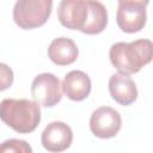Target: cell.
I'll return each instance as SVG.
<instances>
[{"label": "cell", "instance_id": "4", "mask_svg": "<svg viewBox=\"0 0 153 153\" xmlns=\"http://www.w3.org/2000/svg\"><path fill=\"white\" fill-rule=\"evenodd\" d=\"M147 5L148 1L142 0H120L116 13V22L118 27L127 33L141 31L147 19Z\"/></svg>", "mask_w": 153, "mask_h": 153}, {"label": "cell", "instance_id": "11", "mask_svg": "<svg viewBox=\"0 0 153 153\" xmlns=\"http://www.w3.org/2000/svg\"><path fill=\"white\" fill-rule=\"evenodd\" d=\"M79 55L75 42L67 37H59L51 41L48 48V56L57 66H68L73 63Z\"/></svg>", "mask_w": 153, "mask_h": 153}, {"label": "cell", "instance_id": "9", "mask_svg": "<svg viewBox=\"0 0 153 153\" xmlns=\"http://www.w3.org/2000/svg\"><path fill=\"white\" fill-rule=\"evenodd\" d=\"M109 92L115 102L127 106L137 98V88L133 79L122 73L112 74L109 79Z\"/></svg>", "mask_w": 153, "mask_h": 153}, {"label": "cell", "instance_id": "1", "mask_svg": "<svg viewBox=\"0 0 153 153\" xmlns=\"http://www.w3.org/2000/svg\"><path fill=\"white\" fill-rule=\"evenodd\" d=\"M111 65L122 74L137 73L143 66L153 60V42L136 39L130 43L117 42L109 50Z\"/></svg>", "mask_w": 153, "mask_h": 153}, {"label": "cell", "instance_id": "12", "mask_svg": "<svg viewBox=\"0 0 153 153\" xmlns=\"http://www.w3.org/2000/svg\"><path fill=\"white\" fill-rule=\"evenodd\" d=\"M108 24V11L105 6L99 1L90 0V13L87 23L81 32L86 35L100 33Z\"/></svg>", "mask_w": 153, "mask_h": 153}, {"label": "cell", "instance_id": "13", "mask_svg": "<svg viewBox=\"0 0 153 153\" xmlns=\"http://www.w3.org/2000/svg\"><path fill=\"white\" fill-rule=\"evenodd\" d=\"M0 153H32V148L25 140L8 139L1 143Z\"/></svg>", "mask_w": 153, "mask_h": 153}, {"label": "cell", "instance_id": "8", "mask_svg": "<svg viewBox=\"0 0 153 153\" xmlns=\"http://www.w3.org/2000/svg\"><path fill=\"white\" fill-rule=\"evenodd\" d=\"M73 141V131L71 127L63 122L55 121L49 123L41 135L42 146L53 153L66 151Z\"/></svg>", "mask_w": 153, "mask_h": 153}, {"label": "cell", "instance_id": "5", "mask_svg": "<svg viewBox=\"0 0 153 153\" xmlns=\"http://www.w3.org/2000/svg\"><path fill=\"white\" fill-rule=\"evenodd\" d=\"M31 96L42 106L51 108L62 98V86L57 76L53 73L38 74L31 84Z\"/></svg>", "mask_w": 153, "mask_h": 153}, {"label": "cell", "instance_id": "2", "mask_svg": "<svg viewBox=\"0 0 153 153\" xmlns=\"http://www.w3.org/2000/svg\"><path fill=\"white\" fill-rule=\"evenodd\" d=\"M0 115L2 122L19 134L33 131L41 122L39 105L29 99H4Z\"/></svg>", "mask_w": 153, "mask_h": 153}, {"label": "cell", "instance_id": "10", "mask_svg": "<svg viewBox=\"0 0 153 153\" xmlns=\"http://www.w3.org/2000/svg\"><path fill=\"white\" fill-rule=\"evenodd\" d=\"M62 92L68 99L81 102L86 99L91 92V79L82 71H71L62 80Z\"/></svg>", "mask_w": 153, "mask_h": 153}, {"label": "cell", "instance_id": "7", "mask_svg": "<svg viewBox=\"0 0 153 153\" xmlns=\"http://www.w3.org/2000/svg\"><path fill=\"white\" fill-rule=\"evenodd\" d=\"M90 13V0H63L59 5L57 16L61 25L71 30L82 31Z\"/></svg>", "mask_w": 153, "mask_h": 153}, {"label": "cell", "instance_id": "14", "mask_svg": "<svg viewBox=\"0 0 153 153\" xmlns=\"http://www.w3.org/2000/svg\"><path fill=\"white\" fill-rule=\"evenodd\" d=\"M0 68H1V87H0V90L4 91V90H6L7 87H10L12 85V82H13V72L5 63H1Z\"/></svg>", "mask_w": 153, "mask_h": 153}, {"label": "cell", "instance_id": "6", "mask_svg": "<svg viewBox=\"0 0 153 153\" xmlns=\"http://www.w3.org/2000/svg\"><path fill=\"white\" fill-rule=\"evenodd\" d=\"M122 126V118L117 110L110 106L96 109L90 118V129L99 139H110L117 135Z\"/></svg>", "mask_w": 153, "mask_h": 153}, {"label": "cell", "instance_id": "3", "mask_svg": "<svg viewBox=\"0 0 153 153\" xmlns=\"http://www.w3.org/2000/svg\"><path fill=\"white\" fill-rule=\"evenodd\" d=\"M51 10L50 0H19L13 7V20L20 29H36L47 23Z\"/></svg>", "mask_w": 153, "mask_h": 153}]
</instances>
